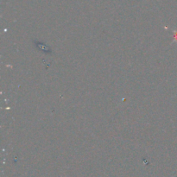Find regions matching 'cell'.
<instances>
[{
	"label": "cell",
	"mask_w": 177,
	"mask_h": 177,
	"mask_svg": "<svg viewBox=\"0 0 177 177\" xmlns=\"http://www.w3.org/2000/svg\"><path fill=\"white\" fill-rule=\"evenodd\" d=\"M174 42L177 43V30H175L174 32Z\"/></svg>",
	"instance_id": "6da1fadb"
}]
</instances>
